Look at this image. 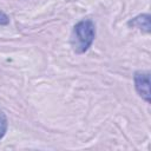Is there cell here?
Segmentation results:
<instances>
[{
  "label": "cell",
  "mask_w": 151,
  "mask_h": 151,
  "mask_svg": "<svg viewBox=\"0 0 151 151\" xmlns=\"http://www.w3.org/2000/svg\"><path fill=\"white\" fill-rule=\"evenodd\" d=\"M96 38V25L91 19H84L73 26L70 42L73 52L77 54L85 53Z\"/></svg>",
  "instance_id": "6da1fadb"
},
{
  "label": "cell",
  "mask_w": 151,
  "mask_h": 151,
  "mask_svg": "<svg viewBox=\"0 0 151 151\" xmlns=\"http://www.w3.org/2000/svg\"><path fill=\"white\" fill-rule=\"evenodd\" d=\"M134 87L137 93L147 103H150V73L137 71L133 76Z\"/></svg>",
  "instance_id": "7a4b0ae2"
},
{
  "label": "cell",
  "mask_w": 151,
  "mask_h": 151,
  "mask_svg": "<svg viewBox=\"0 0 151 151\" xmlns=\"http://www.w3.org/2000/svg\"><path fill=\"white\" fill-rule=\"evenodd\" d=\"M127 25L149 33L150 32V15L149 14H139L136 18L131 19L127 22Z\"/></svg>",
  "instance_id": "3957f363"
},
{
  "label": "cell",
  "mask_w": 151,
  "mask_h": 151,
  "mask_svg": "<svg viewBox=\"0 0 151 151\" xmlns=\"http://www.w3.org/2000/svg\"><path fill=\"white\" fill-rule=\"evenodd\" d=\"M7 127H8L7 116H6V113L0 109V139L4 138V136L6 134Z\"/></svg>",
  "instance_id": "277c9868"
},
{
  "label": "cell",
  "mask_w": 151,
  "mask_h": 151,
  "mask_svg": "<svg viewBox=\"0 0 151 151\" xmlns=\"http://www.w3.org/2000/svg\"><path fill=\"white\" fill-rule=\"evenodd\" d=\"M8 22H9L8 17L4 12H0V25H7Z\"/></svg>",
  "instance_id": "5b68a950"
}]
</instances>
